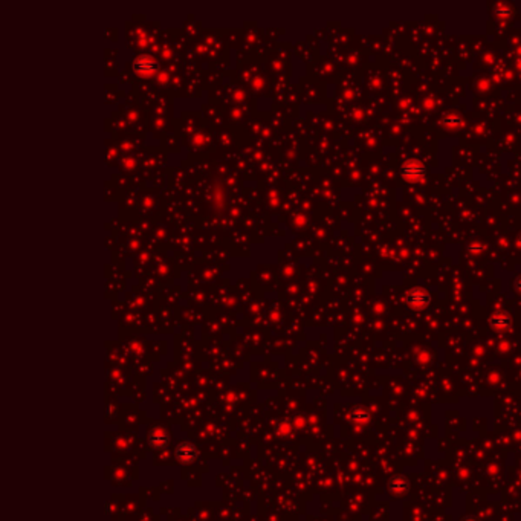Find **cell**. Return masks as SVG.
Listing matches in <instances>:
<instances>
[{
	"instance_id": "1",
	"label": "cell",
	"mask_w": 521,
	"mask_h": 521,
	"mask_svg": "<svg viewBox=\"0 0 521 521\" xmlns=\"http://www.w3.org/2000/svg\"><path fill=\"white\" fill-rule=\"evenodd\" d=\"M174 455L181 463L190 465V463H193L196 460V457H197L196 446L193 443H190V442H181V443H178V446H176Z\"/></svg>"
},
{
	"instance_id": "2",
	"label": "cell",
	"mask_w": 521,
	"mask_h": 521,
	"mask_svg": "<svg viewBox=\"0 0 521 521\" xmlns=\"http://www.w3.org/2000/svg\"><path fill=\"white\" fill-rule=\"evenodd\" d=\"M170 442V437L167 434L165 430L162 428H154L150 434H149V445L151 446V450H164L167 448Z\"/></svg>"
},
{
	"instance_id": "3",
	"label": "cell",
	"mask_w": 521,
	"mask_h": 521,
	"mask_svg": "<svg viewBox=\"0 0 521 521\" xmlns=\"http://www.w3.org/2000/svg\"><path fill=\"white\" fill-rule=\"evenodd\" d=\"M407 301L413 307H425L426 304H430L431 297L422 289H413L407 295Z\"/></svg>"
},
{
	"instance_id": "6",
	"label": "cell",
	"mask_w": 521,
	"mask_h": 521,
	"mask_svg": "<svg viewBox=\"0 0 521 521\" xmlns=\"http://www.w3.org/2000/svg\"><path fill=\"white\" fill-rule=\"evenodd\" d=\"M352 419L355 420V422H366V420L369 419V413L364 411V410H361V408H358V410H355V411L352 413Z\"/></svg>"
},
{
	"instance_id": "4",
	"label": "cell",
	"mask_w": 521,
	"mask_h": 521,
	"mask_svg": "<svg viewBox=\"0 0 521 521\" xmlns=\"http://www.w3.org/2000/svg\"><path fill=\"white\" fill-rule=\"evenodd\" d=\"M390 489L394 494H403L408 489V483H407V480H403L402 477H396L390 483Z\"/></svg>"
},
{
	"instance_id": "5",
	"label": "cell",
	"mask_w": 521,
	"mask_h": 521,
	"mask_svg": "<svg viewBox=\"0 0 521 521\" xmlns=\"http://www.w3.org/2000/svg\"><path fill=\"white\" fill-rule=\"evenodd\" d=\"M290 433H292V425H290L287 420H285V422H280V423H278V426H277V434H278V436L287 437Z\"/></svg>"
}]
</instances>
